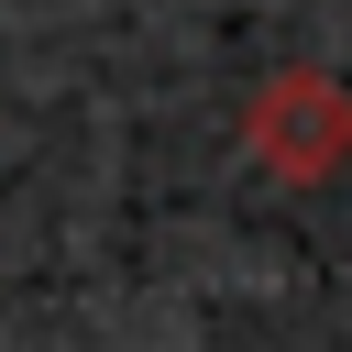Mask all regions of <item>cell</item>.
<instances>
[{"mask_svg":"<svg viewBox=\"0 0 352 352\" xmlns=\"http://www.w3.org/2000/svg\"><path fill=\"white\" fill-rule=\"evenodd\" d=\"M242 154L286 187H330L352 165V77L330 66H275L253 99H242Z\"/></svg>","mask_w":352,"mask_h":352,"instance_id":"cell-1","label":"cell"}]
</instances>
